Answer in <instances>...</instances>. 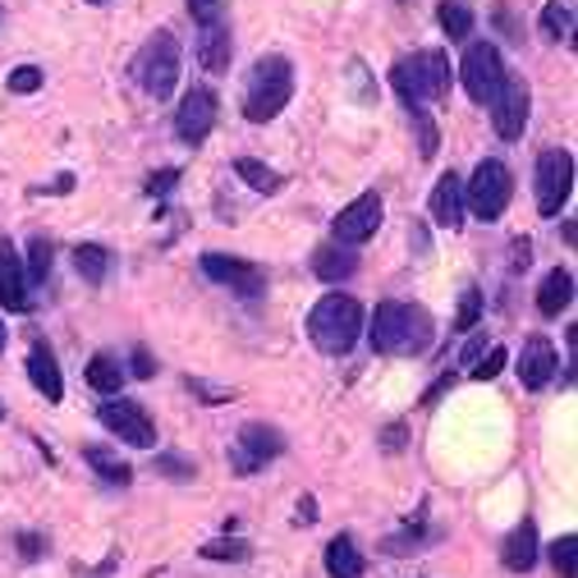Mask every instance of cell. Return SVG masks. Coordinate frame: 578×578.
<instances>
[{
    "mask_svg": "<svg viewBox=\"0 0 578 578\" xmlns=\"http://www.w3.org/2000/svg\"><path fill=\"white\" fill-rule=\"evenodd\" d=\"M437 326H432V313L418 308V303H377L372 313V326H368V340L377 354L386 358H409V354H422L432 345Z\"/></svg>",
    "mask_w": 578,
    "mask_h": 578,
    "instance_id": "cell-1",
    "label": "cell"
},
{
    "mask_svg": "<svg viewBox=\"0 0 578 578\" xmlns=\"http://www.w3.org/2000/svg\"><path fill=\"white\" fill-rule=\"evenodd\" d=\"M308 336L322 354L330 358H345L358 336H362V308H358V298L349 294H326L317 308L308 313Z\"/></svg>",
    "mask_w": 578,
    "mask_h": 578,
    "instance_id": "cell-2",
    "label": "cell"
},
{
    "mask_svg": "<svg viewBox=\"0 0 578 578\" xmlns=\"http://www.w3.org/2000/svg\"><path fill=\"white\" fill-rule=\"evenodd\" d=\"M390 83H395V93L404 97L409 111H422L428 102H441L450 93V60H445V51L404 55L400 65L390 70Z\"/></svg>",
    "mask_w": 578,
    "mask_h": 578,
    "instance_id": "cell-3",
    "label": "cell"
},
{
    "mask_svg": "<svg viewBox=\"0 0 578 578\" xmlns=\"http://www.w3.org/2000/svg\"><path fill=\"white\" fill-rule=\"evenodd\" d=\"M294 97V70L285 55H262L253 74H249V87H243V115L253 119V125H266V119H276Z\"/></svg>",
    "mask_w": 578,
    "mask_h": 578,
    "instance_id": "cell-4",
    "label": "cell"
},
{
    "mask_svg": "<svg viewBox=\"0 0 578 578\" xmlns=\"http://www.w3.org/2000/svg\"><path fill=\"white\" fill-rule=\"evenodd\" d=\"M134 78L143 83V93L157 97V102H166L175 93V83H179V42L166 33V28H157V33L143 42V51L134 55Z\"/></svg>",
    "mask_w": 578,
    "mask_h": 578,
    "instance_id": "cell-5",
    "label": "cell"
},
{
    "mask_svg": "<svg viewBox=\"0 0 578 578\" xmlns=\"http://www.w3.org/2000/svg\"><path fill=\"white\" fill-rule=\"evenodd\" d=\"M509 198H514V179H509L505 161H496V157L477 161L473 179L464 185V207L473 211L477 221H501L505 207H509Z\"/></svg>",
    "mask_w": 578,
    "mask_h": 578,
    "instance_id": "cell-6",
    "label": "cell"
},
{
    "mask_svg": "<svg viewBox=\"0 0 578 578\" xmlns=\"http://www.w3.org/2000/svg\"><path fill=\"white\" fill-rule=\"evenodd\" d=\"M533 189H537V211H542V217H560V207L574 193V157L565 147H551V151H542V157H537Z\"/></svg>",
    "mask_w": 578,
    "mask_h": 578,
    "instance_id": "cell-7",
    "label": "cell"
},
{
    "mask_svg": "<svg viewBox=\"0 0 578 578\" xmlns=\"http://www.w3.org/2000/svg\"><path fill=\"white\" fill-rule=\"evenodd\" d=\"M460 74H464V87H469V97H473L477 106H492V102L501 97L505 78H509L505 65H501V51H496L492 42H473V46L464 51Z\"/></svg>",
    "mask_w": 578,
    "mask_h": 578,
    "instance_id": "cell-8",
    "label": "cell"
},
{
    "mask_svg": "<svg viewBox=\"0 0 578 578\" xmlns=\"http://www.w3.org/2000/svg\"><path fill=\"white\" fill-rule=\"evenodd\" d=\"M97 418H102V428H106L111 437H119L125 445H138V450L157 445V422H151L147 409L134 404V400H106V404L97 409Z\"/></svg>",
    "mask_w": 578,
    "mask_h": 578,
    "instance_id": "cell-9",
    "label": "cell"
},
{
    "mask_svg": "<svg viewBox=\"0 0 578 578\" xmlns=\"http://www.w3.org/2000/svg\"><path fill=\"white\" fill-rule=\"evenodd\" d=\"M281 450H285V441H281V432H276V428H262V422H249V428L239 432L234 450H230V469H234L239 477H253L266 460H276Z\"/></svg>",
    "mask_w": 578,
    "mask_h": 578,
    "instance_id": "cell-10",
    "label": "cell"
},
{
    "mask_svg": "<svg viewBox=\"0 0 578 578\" xmlns=\"http://www.w3.org/2000/svg\"><path fill=\"white\" fill-rule=\"evenodd\" d=\"M211 125H217V93H211V87H189L185 102H179V111H175V134H179V143L198 147V143L211 134Z\"/></svg>",
    "mask_w": 578,
    "mask_h": 578,
    "instance_id": "cell-11",
    "label": "cell"
},
{
    "mask_svg": "<svg viewBox=\"0 0 578 578\" xmlns=\"http://www.w3.org/2000/svg\"><path fill=\"white\" fill-rule=\"evenodd\" d=\"M528 111H533V93H528V83H524V78H505L501 97L492 102V119H496V134H501L505 143L524 138V129H528Z\"/></svg>",
    "mask_w": 578,
    "mask_h": 578,
    "instance_id": "cell-12",
    "label": "cell"
},
{
    "mask_svg": "<svg viewBox=\"0 0 578 578\" xmlns=\"http://www.w3.org/2000/svg\"><path fill=\"white\" fill-rule=\"evenodd\" d=\"M202 271L217 285H225V290H234V294H243V298H258L262 290H266V271L262 266H253V262H239V258H225V253H207L202 258Z\"/></svg>",
    "mask_w": 578,
    "mask_h": 578,
    "instance_id": "cell-13",
    "label": "cell"
},
{
    "mask_svg": "<svg viewBox=\"0 0 578 578\" xmlns=\"http://www.w3.org/2000/svg\"><path fill=\"white\" fill-rule=\"evenodd\" d=\"M377 225H381V198L377 193H362V198H354L340 217H336V243H368L372 234H377Z\"/></svg>",
    "mask_w": 578,
    "mask_h": 578,
    "instance_id": "cell-14",
    "label": "cell"
},
{
    "mask_svg": "<svg viewBox=\"0 0 578 578\" xmlns=\"http://www.w3.org/2000/svg\"><path fill=\"white\" fill-rule=\"evenodd\" d=\"M519 381H524V390H542L546 381L556 377V368H560V358H556V345L546 340V336H533V340H524V354H519Z\"/></svg>",
    "mask_w": 578,
    "mask_h": 578,
    "instance_id": "cell-15",
    "label": "cell"
},
{
    "mask_svg": "<svg viewBox=\"0 0 578 578\" xmlns=\"http://www.w3.org/2000/svg\"><path fill=\"white\" fill-rule=\"evenodd\" d=\"M428 211H432V221L441 230H460L464 225V179L454 175V170H445L437 179V189L428 198Z\"/></svg>",
    "mask_w": 578,
    "mask_h": 578,
    "instance_id": "cell-16",
    "label": "cell"
},
{
    "mask_svg": "<svg viewBox=\"0 0 578 578\" xmlns=\"http://www.w3.org/2000/svg\"><path fill=\"white\" fill-rule=\"evenodd\" d=\"M0 303H6L10 313H28V276H23V266H19V253L10 249V239L0 234Z\"/></svg>",
    "mask_w": 578,
    "mask_h": 578,
    "instance_id": "cell-17",
    "label": "cell"
},
{
    "mask_svg": "<svg viewBox=\"0 0 578 578\" xmlns=\"http://www.w3.org/2000/svg\"><path fill=\"white\" fill-rule=\"evenodd\" d=\"M198 60H202V70H211V74H225L230 70L234 38H230L225 23H207L202 33H198Z\"/></svg>",
    "mask_w": 578,
    "mask_h": 578,
    "instance_id": "cell-18",
    "label": "cell"
},
{
    "mask_svg": "<svg viewBox=\"0 0 578 578\" xmlns=\"http://www.w3.org/2000/svg\"><path fill=\"white\" fill-rule=\"evenodd\" d=\"M501 560H505L509 574H528V569L537 565V524H533V519H524L519 528H514V533L505 537Z\"/></svg>",
    "mask_w": 578,
    "mask_h": 578,
    "instance_id": "cell-19",
    "label": "cell"
},
{
    "mask_svg": "<svg viewBox=\"0 0 578 578\" xmlns=\"http://www.w3.org/2000/svg\"><path fill=\"white\" fill-rule=\"evenodd\" d=\"M28 377H33V386L46 395V404H60V400H65V377H60V362L51 358L46 345H38L33 354H28Z\"/></svg>",
    "mask_w": 578,
    "mask_h": 578,
    "instance_id": "cell-20",
    "label": "cell"
},
{
    "mask_svg": "<svg viewBox=\"0 0 578 578\" xmlns=\"http://www.w3.org/2000/svg\"><path fill=\"white\" fill-rule=\"evenodd\" d=\"M313 271H317V281L340 285V281H349L358 271V253H349V243H330V249L313 253Z\"/></svg>",
    "mask_w": 578,
    "mask_h": 578,
    "instance_id": "cell-21",
    "label": "cell"
},
{
    "mask_svg": "<svg viewBox=\"0 0 578 578\" xmlns=\"http://www.w3.org/2000/svg\"><path fill=\"white\" fill-rule=\"evenodd\" d=\"M569 298H574V276L565 266H556V271H546V281H542V290H537V313L542 317H560L565 308H569Z\"/></svg>",
    "mask_w": 578,
    "mask_h": 578,
    "instance_id": "cell-22",
    "label": "cell"
},
{
    "mask_svg": "<svg viewBox=\"0 0 578 578\" xmlns=\"http://www.w3.org/2000/svg\"><path fill=\"white\" fill-rule=\"evenodd\" d=\"M362 569H368V560L358 556V546L349 533H340L336 542L326 546V574L330 578H362Z\"/></svg>",
    "mask_w": 578,
    "mask_h": 578,
    "instance_id": "cell-23",
    "label": "cell"
},
{
    "mask_svg": "<svg viewBox=\"0 0 578 578\" xmlns=\"http://www.w3.org/2000/svg\"><path fill=\"white\" fill-rule=\"evenodd\" d=\"M125 362H119L115 354H97L93 362H87V386L102 390V395H119V386H125Z\"/></svg>",
    "mask_w": 578,
    "mask_h": 578,
    "instance_id": "cell-24",
    "label": "cell"
},
{
    "mask_svg": "<svg viewBox=\"0 0 578 578\" xmlns=\"http://www.w3.org/2000/svg\"><path fill=\"white\" fill-rule=\"evenodd\" d=\"M83 460L93 464V469L102 473V482H111V486H129V482H134V469H129L125 460H119L115 450H106V445H87V450H83Z\"/></svg>",
    "mask_w": 578,
    "mask_h": 578,
    "instance_id": "cell-25",
    "label": "cell"
},
{
    "mask_svg": "<svg viewBox=\"0 0 578 578\" xmlns=\"http://www.w3.org/2000/svg\"><path fill=\"white\" fill-rule=\"evenodd\" d=\"M74 266H78V276L87 285H102L106 271H111V253L102 249V243H78V249H74Z\"/></svg>",
    "mask_w": 578,
    "mask_h": 578,
    "instance_id": "cell-26",
    "label": "cell"
},
{
    "mask_svg": "<svg viewBox=\"0 0 578 578\" xmlns=\"http://www.w3.org/2000/svg\"><path fill=\"white\" fill-rule=\"evenodd\" d=\"M234 175H239L249 189H258V193H276V189H281V175L271 170V166H262V161H253V157H239V161H234Z\"/></svg>",
    "mask_w": 578,
    "mask_h": 578,
    "instance_id": "cell-27",
    "label": "cell"
},
{
    "mask_svg": "<svg viewBox=\"0 0 578 578\" xmlns=\"http://www.w3.org/2000/svg\"><path fill=\"white\" fill-rule=\"evenodd\" d=\"M51 262H55V249H51V239H33L28 243V281L33 285H42L46 276H51Z\"/></svg>",
    "mask_w": 578,
    "mask_h": 578,
    "instance_id": "cell-28",
    "label": "cell"
},
{
    "mask_svg": "<svg viewBox=\"0 0 578 578\" xmlns=\"http://www.w3.org/2000/svg\"><path fill=\"white\" fill-rule=\"evenodd\" d=\"M437 19H441V28L450 33V42H464L473 33V14L464 6H450V0H445V6L437 10Z\"/></svg>",
    "mask_w": 578,
    "mask_h": 578,
    "instance_id": "cell-29",
    "label": "cell"
},
{
    "mask_svg": "<svg viewBox=\"0 0 578 578\" xmlns=\"http://www.w3.org/2000/svg\"><path fill=\"white\" fill-rule=\"evenodd\" d=\"M542 33L556 38V42H560V38L569 42V33H574V10L560 6V0H556V6H546V10H542Z\"/></svg>",
    "mask_w": 578,
    "mask_h": 578,
    "instance_id": "cell-30",
    "label": "cell"
},
{
    "mask_svg": "<svg viewBox=\"0 0 578 578\" xmlns=\"http://www.w3.org/2000/svg\"><path fill=\"white\" fill-rule=\"evenodd\" d=\"M551 565L560 578H578V537L565 533L560 542H551Z\"/></svg>",
    "mask_w": 578,
    "mask_h": 578,
    "instance_id": "cell-31",
    "label": "cell"
},
{
    "mask_svg": "<svg viewBox=\"0 0 578 578\" xmlns=\"http://www.w3.org/2000/svg\"><path fill=\"white\" fill-rule=\"evenodd\" d=\"M477 317H482V290H464L460 313H454V326H450V330H473Z\"/></svg>",
    "mask_w": 578,
    "mask_h": 578,
    "instance_id": "cell-32",
    "label": "cell"
},
{
    "mask_svg": "<svg viewBox=\"0 0 578 578\" xmlns=\"http://www.w3.org/2000/svg\"><path fill=\"white\" fill-rule=\"evenodd\" d=\"M202 556H207V560H249L253 551H249V542H225V537H221V542H207Z\"/></svg>",
    "mask_w": 578,
    "mask_h": 578,
    "instance_id": "cell-33",
    "label": "cell"
},
{
    "mask_svg": "<svg viewBox=\"0 0 578 578\" xmlns=\"http://www.w3.org/2000/svg\"><path fill=\"white\" fill-rule=\"evenodd\" d=\"M413 115V125H418V151L422 157H437V147H441V134H437V125L422 111H409Z\"/></svg>",
    "mask_w": 578,
    "mask_h": 578,
    "instance_id": "cell-34",
    "label": "cell"
},
{
    "mask_svg": "<svg viewBox=\"0 0 578 578\" xmlns=\"http://www.w3.org/2000/svg\"><path fill=\"white\" fill-rule=\"evenodd\" d=\"M225 6H230V0H189V14H193L202 28H207V23H221Z\"/></svg>",
    "mask_w": 578,
    "mask_h": 578,
    "instance_id": "cell-35",
    "label": "cell"
},
{
    "mask_svg": "<svg viewBox=\"0 0 578 578\" xmlns=\"http://www.w3.org/2000/svg\"><path fill=\"white\" fill-rule=\"evenodd\" d=\"M38 87H42V70L38 65H19L10 74V93H38Z\"/></svg>",
    "mask_w": 578,
    "mask_h": 578,
    "instance_id": "cell-36",
    "label": "cell"
},
{
    "mask_svg": "<svg viewBox=\"0 0 578 578\" xmlns=\"http://www.w3.org/2000/svg\"><path fill=\"white\" fill-rule=\"evenodd\" d=\"M505 362H509V354H505L501 345H492V354H486V362H473V377H477V381H492V377L505 368Z\"/></svg>",
    "mask_w": 578,
    "mask_h": 578,
    "instance_id": "cell-37",
    "label": "cell"
},
{
    "mask_svg": "<svg viewBox=\"0 0 578 578\" xmlns=\"http://www.w3.org/2000/svg\"><path fill=\"white\" fill-rule=\"evenodd\" d=\"M157 469H161L166 477H179V482H189V477L198 473V464H189V460H179V454H161V460H157Z\"/></svg>",
    "mask_w": 578,
    "mask_h": 578,
    "instance_id": "cell-38",
    "label": "cell"
},
{
    "mask_svg": "<svg viewBox=\"0 0 578 578\" xmlns=\"http://www.w3.org/2000/svg\"><path fill=\"white\" fill-rule=\"evenodd\" d=\"M125 372H134V377H143V381H147V377H157V358H151L147 349H134V358H129V368H125Z\"/></svg>",
    "mask_w": 578,
    "mask_h": 578,
    "instance_id": "cell-39",
    "label": "cell"
},
{
    "mask_svg": "<svg viewBox=\"0 0 578 578\" xmlns=\"http://www.w3.org/2000/svg\"><path fill=\"white\" fill-rule=\"evenodd\" d=\"M175 185H179V170H161V175H151V179H147V193L157 198V193H170Z\"/></svg>",
    "mask_w": 578,
    "mask_h": 578,
    "instance_id": "cell-40",
    "label": "cell"
},
{
    "mask_svg": "<svg viewBox=\"0 0 578 578\" xmlns=\"http://www.w3.org/2000/svg\"><path fill=\"white\" fill-rule=\"evenodd\" d=\"M42 551H46V542H42L38 533H19V556H23V560H38Z\"/></svg>",
    "mask_w": 578,
    "mask_h": 578,
    "instance_id": "cell-41",
    "label": "cell"
},
{
    "mask_svg": "<svg viewBox=\"0 0 578 578\" xmlns=\"http://www.w3.org/2000/svg\"><path fill=\"white\" fill-rule=\"evenodd\" d=\"M486 354V336H473L469 345H464V354H460V362H477Z\"/></svg>",
    "mask_w": 578,
    "mask_h": 578,
    "instance_id": "cell-42",
    "label": "cell"
},
{
    "mask_svg": "<svg viewBox=\"0 0 578 578\" xmlns=\"http://www.w3.org/2000/svg\"><path fill=\"white\" fill-rule=\"evenodd\" d=\"M450 386H454V372H450V377H441V381H437L428 395H422V404H437V400H441V395H445Z\"/></svg>",
    "mask_w": 578,
    "mask_h": 578,
    "instance_id": "cell-43",
    "label": "cell"
},
{
    "mask_svg": "<svg viewBox=\"0 0 578 578\" xmlns=\"http://www.w3.org/2000/svg\"><path fill=\"white\" fill-rule=\"evenodd\" d=\"M313 519H317V501L303 496V501H298V524H313Z\"/></svg>",
    "mask_w": 578,
    "mask_h": 578,
    "instance_id": "cell-44",
    "label": "cell"
},
{
    "mask_svg": "<svg viewBox=\"0 0 578 578\" xmlns=\"http://www.w3.org/2000/svg\"><path fill=\"white\" fill-rule=\"evenodd\" d=\"M0 349H6V326H0Z\"/></svg>",
    "mask_w": 578,
    "mask_h": 578,
    "instance_id": "cell-45",
    "label": "cell"
},
{
    "mask_svg": "<svg viewBox=\"0 0 578 578\" xmlns=\"http://www.w3.org/2000/svg\"><path fill=\"white\" fill-rule=\"evenodd\" d=\"M87 6H102V0H87Z\"/></svg>",
    "mask_w": 578,
    "mask_h": 578,
    "instance_id": "cell-46",
    "label": "cell"
},
{
    "mask_svg": "<svg viewBox=\"0 0 578 578\" xmlns=\"http://www.w3.org/2000/svg\"><path fill=\"white\" fill-rule=\"evenodd\" d=\"M0 418H6V404H0Z\"/></svg>",
    "mask_w": 578,
    "mask_h": 578,
    "instance_id": "cell-47",
    "label": "cell"
}]
</instances>
